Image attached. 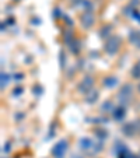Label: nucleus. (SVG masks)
Wrapping results in <instances>:
<instances>
[{
    "label": "nucleus",
    "mask_w": 140,
    "mask_h": 158,
    "mask_svg": "<svg viewBox=\"0 0 140 158\" xmlns=\"http://www.w3.org/2000/svg\"><path fill=\"white\" fill-rule=\"evenodd\" d=\"M116 101H118V105L128 108L133 101V85L129 83L122 84L116 93Z\"/></svg>",
    "instance_id": "nucleus-1"
},
{
    "label": "nucleus",
    "mask_w": 140,
    "mask_h": 158,
    "mask_svg": "<svg viewBox=\"0 0 140 158\" xmlns=\"http://www.w3.org/2000/svg\"><path fill=\"white\" fill-rule=\"evenodd\" d=\"M121 46H122V39L118 35H111L105 39L104 42V52L109 56H115L118 52L121 51Z\"/></svg>",
    "instance_id": "nucleus-2"
},
{
    "label": "nucleus",
    "mask_w": 140,
    "mask_h": 158,
    "mask_svg": "<svg viewBox=\"0 0 140 158\" xmlns=\"http://www.w3.org/2000/svg\"><path fill=\"white\" fill-rule=\"evenodd\" d=\"M97 23L95 14L92 10H84L80 14V25L84 28V30H91Z\"/></svg>",
    "instance_id": "nucleus-3"
},
{
    "label": "nucleus",
    "mask_w": 140,
    "mask_h": 158,
    "mask_svg": "<svg viewBox=\"0 0 140 158\" xmlns=\"http://www.w3.org/2000/svg\"><path fill=\"white\" fill-rule=\"evenodd\" d=\"M67 148H69V141L66 140V139H62V140H59L53 147H52L51 155L53 158H65Z\"/></svg>",
    "instance_id": "nucleus-4"
},
{
    "label": "nucleus",
    "mask_w": 140,
    "mask_h": 158,
    "mask_svg": "<svg viewBox=\"0 0 140 158\" xmlns=\"http://www.w3.org/2000/svg\"><path fill=\"white\" fill-rule=\"evenodd\" d=\"M94 83H95V81H94V78H92L91 76H84V77L78 81L76 89H77V93L86 95L87 93H90V91L94 88Z\"/></svg>",
    "instance_id": "nucleus-5"
},
{
    "label": "nucleus",
    "mask_w": 140,
    "mask_h": 158,
    "mask_svg": "<svg viewBox=\"0 0 140 158\" xmlns=\"http://www.w3.org/2000/svg\"><path fill=\"white\" fill-rule=\"evenodd\" d=\"M122 131L125 136H128V137H133L137 131H140V129L137 127L134 122H129V123H125V125L122 126Z\"/></svg>",
    "instance_id": "nucleus-6"
},
{
    "label": "nucleus",
    "mask_w": 140,
    "mask_h": 158,
    "mask_svg": "<svg viewBox=\"0 0 140 158\" xmlns=\"http://www.w3.org/2000/svg\"><path fill=\"white\" fill-rule=\"evenodd\" d=\"M111 114H112V119L113 120H116V122H122V120L125 119V116H126V108L118 105V106L113 108V110L111 112Z\"/></svg>",
    "instance_id": "nucleus-7"
},
{
    "label": "nucleus",
    "mask_w": 140,
    "mask_h": 158,
    "mask_svg": "<svg viewBox=\"0 0 140 158\" xmlns=\"http://www.w3.org/2000/svg\"><path fill=\"white\" fill-rule=\"evenodd\" d=\"M130 45H133L136 49H140V30H132L128 36Z\"/></svg>",
    "instance_id": "nucleus-8"
},
{
    "label": "nucleus",
    "mask_w": 140,
    "mask_h": 158,
    "mask_svg": "<svg viewBox=\"0 0 140 158\" xmlns=\"http://www.w3.org/2000/svg\"><path fill=\"white\" fill-rule=\"evenodd\" d=\"M86 102L87 104H94V102H97V99H98V97H100V93L97 91L95 88H92L90 93H87L86 95Z\"/></svg>",
    "instance_id": "nucleus-9"
},
{
    "label": "nucleus",
    "mask_w": 140,
    "mask_h": 158,
    "mask_svg": "<svg viewBox=\"0 0 140 158\" xmlns=\"http://www.w3.org/2000/svg\"><path fill=\"white\" fill-rule=\"evenodd\" d=\"M94 141L91 140V139H88V137H83L80 140V148L81 150H84V151H88V150H91V148H94Z\"/></svg>",
    "instance_id": "nucleus-10"
},
{
    "label": "nucleus",
    "mask_w": 140,
    "mask_h": 158,
    "mask_svg": "<svg viewBox=\"0 0 140 158\" xmlns=\"http://www.w3.org/2000/svg\"><path fill=\"white\" fill-rule=\"evenodd\" d=\"M130 77L133 78V80L140 81V60H137V62L134 63L133 66H132V69H130Z\"/></svg>",
    "instance_id": "nucleus-11"
},
{
    "label": "nucleus",
    "mask_w": 140,
    "mask_h": 158,
    "mask_svg": "<svg viewBox=\"0 0 140 158\" xmlns=\"http://www.w3.org/2000/svg\"><path fill=\"white\" fill-rule=\"evenodd\" d=\"M111 31H112V27H111V25H104V28L101 30V38L107 39L108 36H111Z\"/></svg>",
    "instance_id": "nucleus-12"
},
{
    "label": "nucleus",
    "mask_w": 140,
    "mask_h": 158,
    "mask_svg": "<svg viewBox=\"0 0 140 158\" xmlns=\"http://www.w3.org/2000/svg\"><path fill=\"white\" fill-rule=\"evenodd\" d=\"M116 83H118L116 77H105V80H104V85L105 87H113Z\"/></svg>",
    "instance_id": "nucleus-13"
},
{
    "label": "nucleus",
    "mask_w": 140,
    "mask_h": 158,
    "mask_svg": "<svg viewBox=\"0 0 140 158\" xmlns=\"http://www.w3.org/2000/svg\"><path fill=\"white\" fill-rule=\"evenodd\" d=\"M86 0H69V3H70V6H73V7H77V6H80V4H83Z\"/></svg>",
    "instance_id": "nucleus-14"
},
{
    "label": "nucleus",
    "mask_w": 140,
    "mask_h": 158,
    "mask_svg": "<svg viewBox=\"0 0 140 158\" xmlns=\"http://www.w3.org/2000/svg\"><path fill=\"white\" fill-rule=\"evenodd\" d=\"M7 81H9V76L2 73V88L4 89V85H7Z\"/></svg>",
    "instance_id": "nucleus-15"
},
{
    "label": "nucleus",
    "mask_w": 140,
    "mask_h": 158,
    "mask_svg": "<svg viewBox=\"0 0 140 158\" xmlns=\"http://www.w3.org/2000/svg\"><path fill=\"white\" fill-rule=\"evenodd\" d=\"M137 91H139V93H140V83L137 84Z\"/></svg>",
    "instance_id": "nucleus-16"
}]
</instances>
